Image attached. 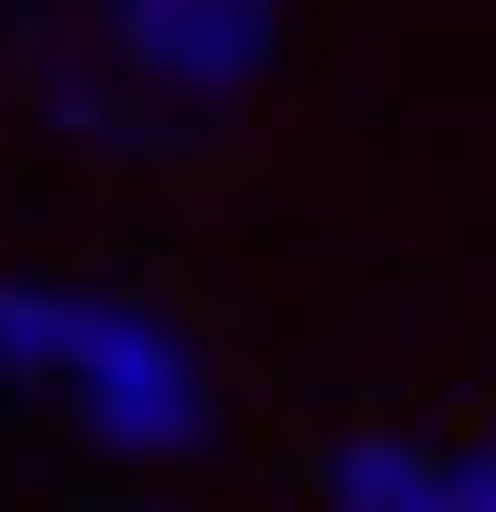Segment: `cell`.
Segmentation results:
<instances>
[{
  "label": "cell",
  "mask_w": 496,
  "mask_h": 512,
  "mask_svg": "<svg viewBox=\"0 0 496 512\" xmlns=\"http://www.w3.org/2000/svg\"><path fill=\"white\" fill-rule=\"evenodd\" d=\"M96 48H112L176 128H208V112H240V96L288 64V16H272V0H96Z\"/></svg>",
  "instance_id": "7a4b0ae2"
},
{
  "label": "cell",
  "mask_w": 496,
  "mask_h": 512,
  "mask_svg": "<svg viewBox=\"0 0 496 512\" xmlns=\"http://www.w3.org/2000/svg\"><path fill=\"white\" fill-rule=\"evenodd\" d=\"M64 304H80V288L0 272V384H64Z\"/></svg>",
  "instance_id": "5b68a950"
},
{
  "label": "cell",
  "mask_w": 496,
  "mask_h": 512,
  "mask_svg": "<svg viewBox=\"0 0 496 512\" xmlns=\"http://www.w3.org/2000/svg\"><path fill=\"white\" fill-rule=\"evenodd\" d=\"M448 512H496V432H480V448H448Z\"/></svg>",
  "instance_id": "8992f818"
},
{
  "label": "cell",
  "mask_w": 496,
  "mask_h": 512,
  "mask_svg": "<svg viewBox=\"0 0 496 512\" xmlns=\"http://www.w3.org/2000/svg\"><path fill=\"white\" fill-rule=\"evenodd\" d=\"M64 400H80V432H96L112 464H192L208 416H224L192 320H160L144 288H80V304H64Z\"/></svg>",
  "instance_id": "6da1fadb"
},
{
  "label": "cell",
  "mask_w": 496,
  "mask_h": 512,
  "mask_svg": "<svg viewBox=\"0 0 496 512\" xmlns=\"http://www.w3.org/2000/svg\"><path fill=\"white\" fill-rule=\"evenodd\" d=\"M320 512H448V448L432 432H336L320 448Z\"/></svg>",
  "instance_id": "277c9868"
},
{
  "label": "cell",
  "mask_w": 496,
  "mask_h": 512,
  "mask_svg": "<svg viewBox=\"0 0 496 512\" xmlns=\"http://www.w3.org/2000/svg\"><path fill=\"white\" fill-rule=\"evenodd\" d=\"M16 96H32L64 144H96V160H176V144H192V128L96 48V16H32V32H16Z\"/></svg>",
  "instance_id": "3957f363"
}]
</instances>
